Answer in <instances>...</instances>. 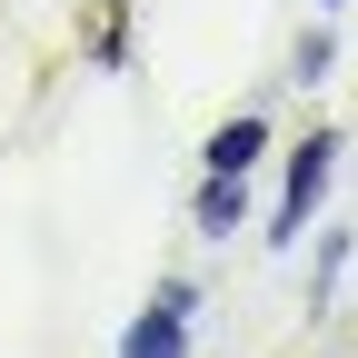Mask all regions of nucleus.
<instances>
[{
  "label": "nucleus",
  "instance_id": "f257e3e1",
  "mask_svg": "<svg viewBox=\"0 0 358 358\" xmlns=\"http://www.w3.org/2000/svg\"><path fill=\"white\" fill-rule=\"evenodd\" d=\"M338 150H348L338 129H308V140L289 150V179H279V219H268V239H279V249H289V239L308 229V219H319V199H329V169H338Z\"/></svg>",
  "mask_w": 358,
  "mask_h": 358
},
{
  "label": "nucleus",
  "instance_id": "f03ea898",
  "mask_svg": "<svg viewBox=\"0 0 358 358\" xmlns=\"http://www.w3.org/2000/svg\"><path fill=\"white\" fill-rule=\"evenodd\" d=\"M189 308H199V289L189 279H169L140 319H129V338H120V358H189Z\"/></svg>",
  "mask_w": 358,
  "mask_h": 358
},
{
  "label": "nucleus",
  "instance_id": "7ed1b4c3",
  "mask_svg": "<svg viewBox=\"0 0 358 358\" xmlns=\"http://www.w3.org/2000/svg\"><path fill=\"white\" fill-rule=\"evenodd\" d=\"M239 209H249L239 169H209V179H199V229H239Z\"/></svg>",
  "mask_w": 358,
  "mask_h": 358
},
{
  "label": "nucleus",
  "instance_id": "20e7f679",
  "mask_svg": "<svg viewBox=\"0 0 358 358\" xmlns=\"http://www.w3.org/2000/svg\"><path fill=\"white\" fill-rule=\"evenodd\" d=\"M259 150H268V120H229V129L209 140V169H249Z\"/></svg>",
  "mask_w": 358,
  "mask_h": 358
}]
</instances>
